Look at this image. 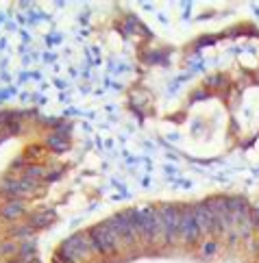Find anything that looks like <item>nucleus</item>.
Segmentation results:
<instances>
[{
    "mask_svg": "<svg viewBox=\"0 0 259 263\" xmlns=\"http://www.w3.org/2000/svg\"><path fill=\"white\" fill-rule=\"evenodd\" d=\"M87 235H89L91 248H94V252H98V255L114 257V255H118V252H120V246H122V244H120L116 235L109 231L107 222L91 226V229L87 231Z\"/></svg>",
    "mask_w": 259,
    "mask_h": 263,
    "instance_id": "f257e3e1",
    "label": "nucleus"
},
{
    "mask_svg": "<svg viewBox=\"0 0 259 263\" xmlns=\"http://www.w3.org/2000/svg\"><path fill=\"white\" fill-rule=\"evenodd\" d=\"M181 213H183V209H181V207H177V205H161V207H159V215H161V224H163L165 244H174V241L179 239Z\"/></svg>",
    "mask_w": 259,
    "mask_h": 263,
    "instance_id": "f03ea898",
    "label": "nucleus"
},
{
    "mask_svg": "<svg viewBox=\"0 0 259 263\" xmlns=\"http://www.w3.org/2000/svg\"><path fill=\"white\" fill-rule=\"evenodd\" d=\"M200 235H202V233H200L198 224H196V217H194V207H183L179 237H181L185 244H198Z\"/></svg>",
    "mask_w": 259,
    "mask_h": 263,
    "instance_id": "7ed1b4c3",
    "label": "nucleus"
},
{
    "mask_svg": "<svg viewBox=\"0 0 259 263\" xmlns=\"http://www.w3.org/2000/svg\"><path fill=\"white\" fill-rule=\"evenodd\" d=\"M194 217H196V224H198V229H200L202 235H216V233H220L216 215H214V211L209 209L207 203L194 205Z\"/></svg>",
    "mask_w": 259,
    "mask_h": 263,
    "instance_id": "20e7f679",
    "label": "nucleus"
},
{
    "mask_svg": "<svg viewBox=\"0 0 259 263\" xmlns=\"http://www.w3.org/2000/svg\"><path fill=\"white\" fill-rule=\"evenodd\" d=\"M24 213V205L20 200H9L3 209H0V215L5 217V220H15V217H20Z\"/></svg>",
    "mask_w": 259,
    "mask_h": 263,
    "instance_id": "39448f33",
    "label": "nucleus"
},
{
    "mask_svg": "<svg viewBox=\"0 0 259 263\" xmlns=\"http://www.w3.org/2000/svg\"><path fill=\"white\" fill-rule=\"evenodd\" d=\"M48 146L54 152H63L68 148V135L66 133H52V135H48Z\"/></svg>",
    "mask_w": 259,
    "mask_h": 263,
    "instance_id": "423d86ee",
    "label": "nucleus"
},
{
    "mask_svg": "<svg viewBox=\"0 0 259 263\" xmlns=\"http://www.w3.org/2000/svg\"><path fill=\"white\" fill-rule=\"evenodd\" d=\"M52 220H54L52 211H42V213L31 215V226H33V229H44V226L52 224Z\"/></svg>",
    "mask_w": 259,
    "mask_h": 263,
    "instance_id": "0eeeda50",
    "label": "nucleus"
},
{
    "mask_svg": "<svg viewBox=\"0 0 259 263\" xmlns=\"http://www.w3.org/2000/svg\"><path fill=\"white\" fill-rule=\"evenodd\" d=\"M225 83H227V78L222 76V74H216V76H209V78H207V85H209V87H222Z\"/></svg>",
    "mask_w": 259,
    "mask_h": 263,
    "instance_id": "6e6552de",
    "label": "nucleus"
},
{
    "mask_svg": "<svg viewBox=\"0 0 259 263\" xmlns=\"http://www.w3.org/2000/svg\"><path fill=\"white\" fill-rule=\"evenodd\" d=\"M216 250H218L216 241H205V244H202V255H205V257H211Z\"/></svg>",
    "mask_w": 259,
    "mask_h": 263,
    "instance_id": "1a4fd4ad",
    "label": "nucleus"
},
{
    "mask_svg": "<svg viewBox=\"0 0 259 263\" xmlns=\"http://www.w3.org/2000/svg\"><path fill=\"white\" fill-rule=\"evenodd\" d=\"M26 157L40 159V157H44V148H42V146H31V148H29V155H26Z\"/></svg>",
    "mask_w": 259,
    "mask_h": 263,
    "instance_id": "9d476101",
    "label": "nucleus"
}]
</instances>
